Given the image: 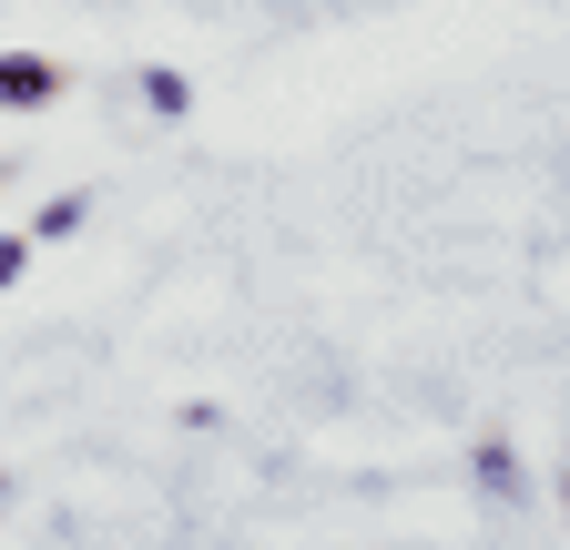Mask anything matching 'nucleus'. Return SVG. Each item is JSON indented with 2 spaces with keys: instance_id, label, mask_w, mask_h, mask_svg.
<instances>
[{
  "instance_id": "2",
  "label": "nucleus",
  "mask_w": 570,
  "mask_h": 550,
  "mask_svg": "<svg viewBox=\"0 0 570 550\" xmlns=\"http://www.w3.org/2000/svg\"><path fill=\"white\" fill-rule=\"evenodd\" d=\"M479 490H489L499 510H510V500H530V479H520V459L499 449V439H479Z\"/></svg>"
},
{
  "instance_id": "3",
  "label": "nucleus",
  "mask_w": 570,
  "mask_h": 550,
  "mask_svg": "<svg viewBox=\"0 0 570 550\" xmlns=\"http://www.w3.org/2000/svg\"><path fill=\"white\" fill-rule=\"evenodd\" d=\"M92 225V194H51L41 215H31V245H61V235H82Z\"/></svg>"
},
{
  "instance_id": "1",
  "label": "nucleus",
  "mask_w": 570,
  "mask_h": 550,
  "mask_svg": "<svg viewBox=\"0 0 570 550\" xmlns=\"http://www.w3.org/2000/svg\"><path fill=\"white\" fill-rule=\"evenodd\" d=\"M61 92V61L51 51H0V112H41Z\"/></svg>"
},
{
  "instance_id": "4",
  "label": "nucleus",
  "mask_w": 570,
  "mask_h": 550,
  "mask_svg": "<svg viewBox=\"0 0 570 550\" xmlns=\"http://www.w3.org/2000/svg\"><path fill=\"white\" fill-rule=\"evenodd\" d=\"M142 102H154V112H164V122H174V112H184V102H194V82H184V72H174V61H154V72H142Z\"/></svg>"
},
{
  "instance_id": "5",
  "label": "nucleus",
  "mask_w": 570,
  "mask_h": 550,
  "mask_svg": "<svg viewBox=\"0 0 570 550\" xmlns=\"http://www.w3.org/2000/svg\"><path fill=\"white\" fill-rule=\"evenodd\" d=\"M31 255H41L31 235H0V286H21V275H31Z\"/></svg>"
}]
</instances>
